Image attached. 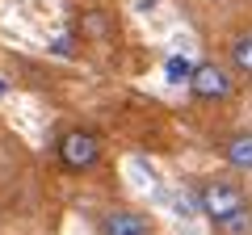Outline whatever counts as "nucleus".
I'll return each mask as SVG.
<instances>
[{
  "label": "nucleus",
  "instance_id": "1",
  "mask_svg": "<svg viewBox=\"0 0 252 235\" xmlns=\"http://www.w3.org/2000/svg\"><path fill=\"white\" fill-rule=\"evenodd\" d=\"M193 198H198V214H206L210 223H223L227 214H235L240 206H248L244 185L231 181V176H210V181H202L198 189H193Z\"/></svg>",
  "mask_w": 252,
  "mask_h": 235
},
{
  "label": "nucleus",
  "instance_id": "2",
  "mask_svg": "<svg viewBox=\"0 0 252 235\" xmlns=\"http://www.w3.org/2000/svg\"><path fill=\"white\" fill-rule=\"evenodd\" d=\"M59 164L67 172H93L101 164V139L93 130H67V135H59Z\"/></svg>",
  "mask_w": 252,
  "mask_h": 235
},
{
  "label": "nucleus",
  "instance_id": "3",
  "mask_svg": "<svg viewBox=\"0 0 252 235\" xmlns=\"http://www.w3.org/2000/svg\"><path fill=\"white\" fill-rule=\"evenodd\" d=\"M189 92L193 101H223L231 97V72H223L219 63H198L189 76Z\"/></svg>",
  "mask_w": 252,
  "mask_h": 235
},
{
  "label": "nucleus",
  "instance_id": "4",
  "mask_svg": "<svg viewBox=\"0 0 252 235\" xmlns=\"http://www.w3.org/2000/svg\"><path fill=\"white\" fill-rule=\"evenodd\" d=\"M101 235H156V223L135 206H114L101 214Z\"/></svg>",
  "mask_w": 252,
  "mask_h": 235
},
{
  "label": "nucleus",
  "instance_id": "5",
  "mask_svg": "<svg viewBox=\"0 0 252 235\" xmlns=\"http://www.w3.org/2000/svg\"><path fill=\"white\" fill-rule=\"evenodd\" d=\"M227 164L240 172H252V130H240L227 139Z\"/></svg>",
  "mask_w": 252,
  "mask_h": 235
},
{
  "label": "nucleus",
  "instance_id": "6",
  "mask_svg": "<svg viewBox=\"0 0 252 235\" xmlns=\"http://www.w3.org/2000/svg\"><path fill=\"white\" fill-rule=\"evenodd\" d=\"M215 235H252V202L227 214L223 223H215Z\"/></svg>",
  "mask_w": 252,
  "mask_h": 235
},
{
  "label": "nucleus",
  "instance_id": "7",
  "mask_svg": "<svg viewBox=\"0 0 252 235\" xmlns=\"http://www.w3.org/2000/svg\"><path fill=\"white\" fill-rule=\"evenodd\" d=\"M193 67H198V63H193V59H185V55H168V63H164V80L181 88V84H189Z\"/></svg>",
  "mask_w": 252,
  "mask_h": 235
},
{
  "label": "nucleus",
  "instance_id": "8",
  "mask_svg": "<svg viewBox=\"0 0 252 235\" xmlns=\"http://www.w3.org/2000/svg\"><path fill=\"white\" fill-rule=\"evenodd\" d=\"M231 67H235V72H244V76H252V29L231 42Z\"/></svg>",
  "mask_w": 252,
  "mask_h": 235
},
{
  "label": "nucleus",
  "instance_id": "9",
  "mask_svg": "<svg viewBox=\"0 0 252 235\" xmlns=\"http://www.w3.org/2000/svg\"><path fill=\"white\" fill-rule=\"evenodd\" d=\"M84 29H93V34H97V38H105V29H109V21L101 17V13H89V17H84Z\"/></svg>",
  "mask_w": 252,
  "mask_h": 235
},
{
  "label": "nucleus",
  "instance_id": "10",
  "mask_svg": "<svg viewBox=\"0 0 252 235\" xmlns=\"http://www.w3.org/2000/svg\"><path fill=\"white\" fill-rule=\"evenodd\" d=\"M0 97H4V80H0Z\"/></svg>",
  "mask_w": 252,
  "mask_h": 235
}]
</instances>
